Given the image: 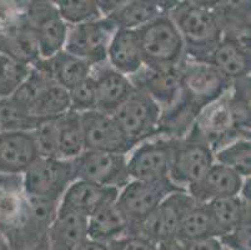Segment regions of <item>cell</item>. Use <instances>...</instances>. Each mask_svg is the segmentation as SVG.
<instances>
[{
  "instance_id": "6da1fadb",
  "label": "cell",
  "mask_w": 251,
  "mask_h": 250,
  "mask_svg": "<svg viewBox=\"0 0 251 250\" xmlns=\"http://www.w3.org/2000/svg\"><path fill=\"white\" fill-rule=\"evenodd\" d=\"M168 15L177 28L185 45V58L206 61L223 39L218 5L200 1L174 3Z\"/></svg>"
},
{
  "instance_id": "7a4b0ae2",
  "label": "cell",
  "mask_w": 251,
  "mask_h": 250,
  "mask_svg": "<svg viewBox=\"0 0 251 250\" xmlns=\"http://www.w3.org/2000/svg\"><path fill=\"white\" fill-rule=\"evenodd\" d=\"M136 34L148 68L176 69L185 59L184 41L168 13L141 27Z\"/></svg>"
},
{
  "instance_id": "3957f363",
  "label": "cell",
  "mask_w": 251,
  "mask_h": 250,
  "mask_svg": "<svg viewBox=\"0 0 251 250\" xmlns=\"http://www.w3.org/2000/svg\"><path fill=\"white\" fill-rule=\"evenodd\" d=\"M13 95L38 119L56 118L70 110L69 91L52 80L42 60L31 65L28 77Z\"/></svg>"
},
{
  "instance_id": "277c9868",
  "label": "cell",
  "mask_w": 251,
  "mask_h": 250,
  "mask_svg": "<svg viewBox=\"0 0 251 250\" xmlns=\"http://www.w3.org/2000/svg\"><path fill=\"white\" fill-rule=\"evenodd\" d=\"M195 203L186 190L171 193L145 219L130 226L127 233L140 235L164 249L176 242L181 218Z\"/></svg>"
},
{
  "instance_id": "5b68a950",
  "label": "cell",
  "mask_w": 251,
  "mask_h": 250,
  "mask_svg": "<svg viewBox=\"0 0 251 250\" xmlns=\"http://www.w3.org/2000/svg\"><path fill=\"white\" fill-rule=\"evenodd\" d=\"M214 163L211 146L193 128L185 138L173 140L169 180L186 190L200 180Z\"/></svg>"
},
{
  "instance_id": "8992f818",
  "label": "cell",
  "mask_w": 251,
  "mask_h": 250,
  "mask_svg": "<svg viewBox=\"0 0 251 250\" xmlns=\"http://www.w3.org/2000/svg\"><path fill=\"white\" fill-rule=\"evenodd\" d=\"M75 179L72 160L39 157L23 174L26 196L58 203Z\"/></svg>"
},
{
  "instance_id": "52a82bcc",
  "label": "cell",
  "mask_w": 251,
  "mask_h": 250,
  "mask_svg": "<svg viewBox=\"0 0 251 250\" xmlns=\"http://www.w3.org/2000/svg\"><path fill=\"white\" fill-rule=\"evenodd\" d=\"M160 114V107L147 94L135 89L111 115L130 145L135 148L156 135Z\"/></svg>"
},
{
  "instance_id": "ba28073f",
  "label": "cell",
  "mask_w": 251,
  "mask_h": 250,
  "mask_svg": "<svg viewBox=\"0 0 251 250\" xmlns=\"http://www.w3.org/2000/svg\"><path fill=\"white\" fill-rule=\"evenodd\" d=\"M24 18L42 60H48L64 49L69 27L59 15L54 1H30L25 6Z\"/></svg>"
},
{
  "instance_id": "9c48e42d",
  "label": "cell",
  "mask_w": 251,
  "mask_h": 250,
  "mask_svg": "<svg viewBox=\"0 0 251 250\" xmlns=\"http://www.w3.org/2000/svg\"><path fill=\"white\" fill-rule=\"evenodd\" d=\"M116 28L108 18L69 27L64 49L90 64L93 68L106 63L108 48Z\"/></svg>"
},
{
  "instance_id": "30bf717a",
  "label": "cell",
  "mask_w": 251,
  "mask_h": 250,
  "mask_svg": "<svg viewBox=\"0 0 251 250\" xmlns=\"http://www.w3.org/2000/svg\"><path fill=\"white\" fill-rule=\"evenodd\" d=\"M72 162L75 179L119 190L130 182L127 155L84 150Z\"/></svg>"
},
{
  "instance_id": "8fae6325",
  "label": "cell",
  "mask_w": 251,
  "mask_h": 250,
  "mask_svg": "<svg viewBox=\"0 0 251 250\" xmlns=\"http://www.w3.org/2000/svg\"><path fill=\"white\" fill-rule=\"evenodd\" d=\"M184 190L170 180L139 182L130 180L119 190L116 205L127 222V229L136 225L156 208L169 194Z\"/></svg>"
},
{
  "instance_id": "7c38bea8",
  "label": "cell",
  "mask_w": 251,
  "mask_h": 250,
  "mask_svg": "<svg viewBox=\"0 0 251 250\" xmlns=\"http://www.w3.org/2000/svg\"><path fill=\"white\" fill-rule=\"evenodd\" d=\"M179 72L182 93L201 109L220 99L231 88V82L211 64L205 61L185 58L180 64Z\"/></svg>"
},
{
  "instance_id": "4fadbf2b",
  "label": "cell",
  "mask_w": 251,
  "mask_h": 250,
  "mask_svg": "<svg viewBox=\"0 0 251 250\" xmlns=\"http://www.w3.org/2000/svg\"><path fill=\"white\" fill-rule=\"evenodd\" d=\"M173 140L156 138L143 141L131 150L127 158L130 180L163 182L169 180Z\"/></svg>"
},
{
  "instance_id": "5bb4252c",
  "label": "cell",
  "mask_w": 251,
  "mask_h": 250,
  "mask_svg": "<svg viewBox=\"0 0 251 250\" xmlns=\"http://www.w3.org/2000/svg\"><path fill=\"white\" fill-rule=\"evenodd\" d=\"M80 119L85 150L127 155L134 149L110 114L91 110L81 113Z\"/></svg>"
},
{
  "instance_id": "9a60e30c",
  "label": "cell",
  "mask_w": 251,
  "mask_h": 250,
  "mask_svg": "<svg viewBox=\"0 0 251 250\" xmlns=\"http://www.w3.org/2000/svg\"><path fill=\"white\" fill-rule=\"evenodd\" d=\"M129 79L134 88L151 98L161 110L175 104L182 95L179 68L155 69L144 65Z\"/></svg>"
},
{
  "instance_id": "2e32d148",
  "label": "cell",
  "mask_w": 251,
  "mask_h": 250,
  "mask_svg": "<svg viewBox=\"0 0 251 250\" xmlns=\"http://www.w3.org/2000/svg\"><path fill=\"white\" fill-rule=\"evenodd\" d=\"M118 195L119 189L100 187L76 179L64 193L58 210L75 213L88 219L104 205L116 201Z\"/></svg>"
},
{
  "instance_id": "e0dca14e",
  "label": "cell",
  "mask_w": 251,
  "mask_h": 250,
  "mask_svg": "<svg viewBox=\"0 0 251 250\" xmlns=\"http://www.w3.org/2000/svg\"><path fill=\"white\" fill-rule=\"evenodd\" d=\"M39 157L33 132L0 130V173L23 175Z\"/></svg>"
},
{
  "instance_id": "ac0fdd59",
  "label": "cell",
  "mask_w": 251,
  "mask_h": 250,
  "mask_svg": "<svg viewBox=\"0 0 251 250\" xmlns=\"http://www.w3.org/2000/svg\"><path fill=\"white\" fill-rule=\"evenodd\" d=\"M26 208L23 175L0 173V230L8 239L24 222Z\"/></svg>"
},
{
  "instance_id": "d6986e66",
  "label": "cell",
  "mask_w": 251,
  "mask_h": 250,
  "mask_svg": "<svg viewBox=\"0 0 251 250\" xmlns=\"http://www.w3.org/2000/svg\"><path fill=\"white\" fill-rule=\"evenodd\" d=\"M245 180L248 179H243L231 169L214 163L205 175L186 192L198 204H206L215 199L239 195Z\"/></svg>"
},
{
  "instance_id": "ffe728a7",
  "label": "cell",
  "mask_w": 251,
  "mask_h": 250,
  "mask_svg": "<svg viewBox=\"0 0 251 250\" xmlns=\"http://www.w3.org/2000/svg\"><path fill=\"white\" fill-rule=\"evenodd\" d=\"M91 77L97 91V110L101 113L111 115L135 90L129 77L116 72L108 63L94 66Z\"/></svg>"
},
{
  "instance_id": "44dd1931",
  "label": "cell",
  "mask_w": 251,
  "mask_h": 250,
  "mask_svg": "<svg viewBox=\"0 0 251 250\" xmlns=\"http://www.w3.org/2000/svg\"><path fill=\"white\" fill-rule=\"evenodd\" d=\"M248 189H250V179L245 180L239 195L215 199L205 204L218 239L229 235L244 220L250 219V194H248Z\"/></svg>"
},
{
  "instance_id": "7402d4cb",
  "label": "cell",
  "mask_w": 251,
  "mask_h": 250,
  "mask_svg": "<svg viewBox=\"0 0 251 250\" xmlns=\"http://www.w3.org/2000/svg\"><path fill=\"white\" fill-rule=\"evenodd\" d=\"M230 80L250 77V45L235 39L223 36L219 44L207 56L206 61Z\"/></svg>"
},
{
  "instance_id": "603a6c76",
  "label": "cell",
  "mask_w": 251,
  "mask_h": 250,
  "mask_svg": "<svg viewBox=\"0 0 251 250\" xmlns=\"http://www.w3.org/2000/svg\"><path fill=\"white\" fill-rule=\"evenodd\" d=\"M88 238V219L58 210L47 237V250H79Z\"/></svg>"
},
{
  "instance_id": "cb8c5ba5",
  "label": "cell",
  "mask_w": 251,
  "mask_h": 250,
  "mask_svg": "<svg viewBox=\"0 0 251 250\" xmlns=\"http://www.w3.org/2000/svg\"><path fill=\"white\" fill-rule=\"evenodd\" d=\"M106 63L129 78L143 68V55L136 30L116 29L109 44Z\"/></svg>"
},
{
  "instance_id": "d4e9b609",
  "label": "cell",
  "mask_w": 251,
  "mask_h": 250,
  "mask_svg": "<svg viewBox=\"0 0 251 250\" xmlns=\"http://www.w3.org/2000/svg\"><path fill=\"white\" fill-rule=\"evenodd\" d=\"M200 111L201 108L182 93L175 104L161 110L156 135L170 140L182 139L191 132Z\"/></svg>"
},
{
  "instance_id": "484cf974",
  "label": "cell",
  "mask_w": 251,
  "mask_h": 250,
  "mask_svg": "<svg viewBox=\"0 0 251 250\" xmlns=\"http://www.w3.org/2000/svg\"><path fill=\"white\" fill-rule=\"evenodd\" d=\"M160 1H148V0H133V1H122L114 13L108 18L116 29L125 30H138L141 27L147 25L160 14L168 13L173 5H163ZM171 4V3H170Z\"/></svg>"
},
{
  "instance_id": "4316f807",
  "label": "cell",
  "mask_w": 251,
  "mask_h": 250,
  "mask_svg": "<svg viewBox=\"0 0 251 250\" xmlns=\"http://www.w3.org/2000/svg\"><path fill=\"white\" fill-rule=\"evenodd\" d=\"M127 233V222L116 201L106 204L88 218V238L109 245Z\"/></svg>"
},
{
  "instance_id": "83f0119b",
  "label": "cell",
  "mask_w": 251,
  "mask_h": 250,
  "mask_svg": "<svg viewBox=\"0 0 251 250\" xmlns=\"http://www.w3.org/2000/svg\"><path fill=\"white\" fill-rule=\"evenodd\" d=\"M52 80L65 90H72L90 77L93 66L83 59L61 50L48 60H42Z\"/></svg>"
},
{
  "instance_id": "f1b7e54d",
  "label": "cell",
  "mask_w": 251,
  "mask_h": 250,
  "mask_svg": "<svg viewBox=\"0 0 251 250\" xmlns=\"http://www.w3.org/2000/svg\"><path fill=\"white\" fill-rule=\"evenodd\" d=\"M56 149L58 158L73 160L85 150L80 114L69 110L56 118Z\"/></svg>"
},
{
  "instance_id": "f546056e",
  "label": "cell",
  "mask_w": 251,
  "mask_h": 250,
  "mask_svg": "<svg viewBox=\"0 0 251 250\" xmlns=\"http://www.w3.org/2000/svg\"><path fill=\"white\" fill-rule=\"evenodd\" d=\"M42 119H38L13 94L0 98V130L33 132Z\"/></svg>"
},
{
  "instance_id": "4dcf8cb0",
  "label": "cell",
  "mask_w": 251,
  "mask_h": 250,
  "mask_svg": "<svg viewBox=\"0 0 251 250\" xmlns=\"http://www.w3.org/2000/svg\"><path fill=\"white\" fill-rule=\"evenodd\" d=\"M206 238H216L215 229L205 204L195 203L181 218L176 242H193Z\"/></svg>"
},
{
  "instance_id": "1f68e13d",
  "label": "cell",
  "mask_w": 251,
  "mask_h": 250,
  "mask_svg": "<svg viewBox=\"0 0 251 250\" xmlns=\"http://www.w3.org/2000/svg\"><path fill=\"white\" fill-rule=\"evenodd\" d=\"M214 160L218 164L231 169L243 179H250L251 143L250 138H239L214 151Z\"/></svg>"
},
{
  "instance_id": "d6a6232c",
  "label": "cell",
  "mask_w": 251,
  "mask_h": 250,
  "mask_svg": "<svg viewBox=\"0 0 251 250\" xmlns=\"http://www.w3.org/2000/svg\"><path fill=\"white\" fill-rule=\"evenodd\" d=\"M59 15L68 27L84 24L102 18L95 0H59L54 1Z\"/></svg>"
},
{
  "instance_id": "836d02e7",
  "label": "cell",
  "mask_w": 251,
  "mask_h": 250,
  "mask_svg": "<svg viewBox=\"0 0 251 250\" xmlns=\"http://www.w3.org/2000/svg\"><path fill=\"white\" fill-rule=\"evenodd\" d=\"M31 65L0 52V98L9 96L28 77Z\"/></svg>"
},
{
  "instance_id": "e575fe53",
  "label": "cell",
  "mask_w": 251,
  "mask_h": 250,
  "mask_svg": "<svg viewBox=\"0 0 251 250\" xmlns=\"http://www.w3.org/2000/svg\"><path fill=\"white\" fill-rule=\"evenodd\" d=\"M69 99L70 110L73 111L81 114L97 110V91H95V83L91 74L80 84H77L72 90H69Z\"/></svg>"
},
{
  "instance_id": "d590c367",
  "label": "cell",
  "mask_w": 251,
  "mask_h": 250,
  "mask_svg": "<svg viewBox=\"0 0 251 250\" xmlns=\"http://www.w3.org/2000/svg\"><path fill=\"white\" fill-rule=\"evenodd\" d=\"M108 247L109 250H160L157 245H155L150 240L145 239L140 235L129 233L114 240Z\"/></svg>"
},
{
  "instance_id": "8d00e7d4",
  "label": "cell",
  "mask_w": 251,
  "mask_h": 250,
  "mask_svg": "<svg viewBox=\"0 0 251 250\" xmlns=\"http://www.w3.org/2000/svg\"><path fill=\"white\" fill-rule=\"evenodd\" d=\"M160 250H224V248L218 238H206L193 242H175Z\"/></svg>"
},
{
  "instance_id": "74e56055",
  "label": "cell",
  "mask_w": 251,
  "mask_h": 250,
  "mask_svg": "<svg viewBox=\"0 0 251 250\" xmlns=\"http://www.w3.org/2000/svg\"><path fill=\"white\" fill-rule=\"evenodd\" d=\"M79 250H109V247L106 244H101V243L88 240V242H86Z\"/></svg>"
},
{
  "instance_id": "f35d334b",
  "label": "cell",
  "mask_w": 251,
  "mask_h": 250,
  "mask_svg": "<svg viewBox=\"0 0 251 250\" xmlns=\"http://www.w3.org/2000/svg\"><path fill=\"white\" fill-rule=\"evenodd\" d=\"M0 250H15L14 247L11 245V243L9 242V239L4 234L0 235Z\"/></svg>"
},
{
  "instance_id": "ab89813d",
  "label": "cell",
  "mask_w": 251,
  "mask_h": 250,
  "mask_svg": "<svg viewBox=\"0 0 251 250\" xmlns=\"http://www.w3.org/2000/svg\"><path fill=\"white\" fill-rule=\"evenodd\" d=\"M1 234H3V233H1V230H0V235H1Z\"/></svg>"
},
{
  "instance_id": "60d3db41",
  "label": "cell",
  "mask_w": 251,
  "mask_h": 250,
  "mask_svg": "<svg viewBox=\"0 0 251 250\" xmlns=\"http://www.w3.org/2000/svg\"><path fill=\"white\" fill-rule=\"evenodd\" d=\"M224 248V247H223ZM224 250H227V249H225V248H224Z\"/></svg>"
}]
</instances>
